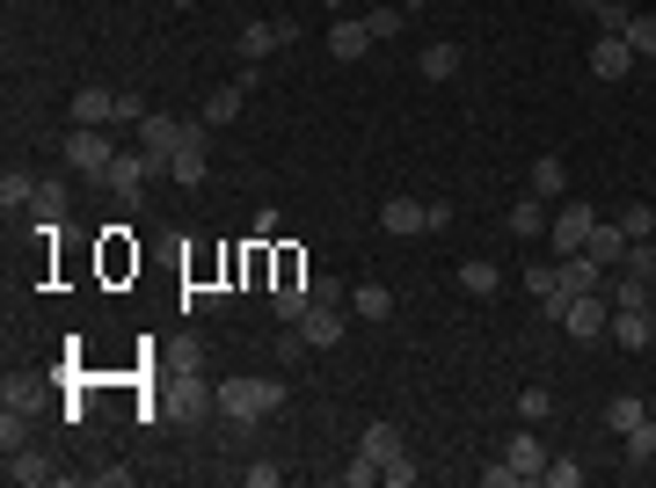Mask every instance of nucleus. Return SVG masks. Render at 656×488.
<instances>
[{"label":"nucleus","instance_id":"obj_38","mask_svg":"<svg viewBox=\"0 0 656 488\" xmlns=\"http://www.w3.org/2000/svg\"><path fill=\"white\" fill-rule=\"evenodd\" d=\"M372 37H401V22H409V8H372Z\"/></svg>","mask_w":656,"mask_h":488},{"label":"nucleus","instance_id":"obj_46","mask_svg":"<svg viewBox=\"0 0 656 488\" xmlns=\"http://www.w3.org/2000/svg\"><path fill=\"white\" fill-rule=\"evenodd\" d=\"M606 8H635V0H606Z\"/></svg>","mask_w":656,"mask_h":488},{"label":"nucleus","instance_id":"obj_39","mask_svg":"<svg viewBox=\"0 0 656 488\" xmlns=\"http://www.w3.org/2000/svg\"><path fill=\"white\" fill-rule=\"evenodd\" d=\"M0 401H8V408H37V379H8Z\"/></svg>","mask_w":656,"mask_h":488},{"label":"nucleus","instance_id":"obj_30","mask_svg":"<svg viewBox=\"0 0 656 488\" xmlns=\"http://www.w3.org/2000/svg\"><path fill=\"white\" fill-rule=\"evenodd\" d=\"M584 256H598V263L613 270L620 256H627V234H620V226H591V241H584Z\"/></svg>","mask_w":656,"mask_h":488},{"label":"nucleus","instance_id":"obj_48","mask_svg":"<svg viewBox=\"0 0 656 488\" xmlns=\"http://www.w3.org/2000/svg\"><path fill=\"white\" fill-rule=\"evenodd\" d=\"M176 8H190V0H176Z\"/></svg>","mask_w":656,"mask_h":488},{"label":"nucleus","instance_id":"obj_2","mask_svg":"<svg viewBox=\"0 0 656 488\" xmlns=\"http://www.w3.org/2000/svg\"><path fill=\"white\" fill-rule=\"evenodd\" d=\"M146 175H168L161 154H146V146H117V161L103 168V190H117L124 204H139L146 197Z\"/></svg>","mask_w":656,"mask_h":488},{"label":"nucleus","instance_id":"obj_4","mask_svg":"<svg viewBox=\"0 0 656 488\" xmlns=\"http://www.w3.org/2000/svg\"><path fill=\"white\" fill-rule=\"evenodd\" d=\"M591 226H598V212L591 204H562L554 212V226H547V241H554V256H584V241H591Z\"/></svg>","mask_w":656,"mask_h":488},{"label":"nucleus","instance_id":"obj_15","mask_svg":"<svg viewBox=\"0 0 656 488\" xmlns=\"http://www.w3.org/2000/svg\"><path fill=\"white\" fill-rule=\"evenodd\" d=\"M183 124H190V117H154V110H146V117H139V146H146V154H161V161H176Z\"/></svg>","mask_w":656,"mask_h":488},{"label":"nucleus","instance_id":"obj_7","mask_svg":"<svg viewBox=\"0 0 656 488\" xmlns=\"http://www.w3.org/2000/svg\"><path fill=\"white\" fill-rule=\"evenodd\" d=\"M285 44H299V22H292V15L248 22V30H241V59H270V52H285Z\"/></svg>","mask_w":656,"mask_h":488},{"label":"nucleus","instance_id":"obj_36","mask_svg":"<svg viewBox=\"0 0 656 488\" xmlns=\"http://www.w3.org/2000/svg\"><path fill=\"white\" fill-rule=\"evenodd\" d=\"M460 285H467L474 299H489V292H496V263H482V256H474V263H460Z\"/></svg>","mask_w":656,"mask_h":488},{"label":"nucleus","instance_id":"obj_18","mask_svg":"<svg viewBox=\"0 0 656 488\" xmlns=\"http://www.w3.org/2000/svg\"><path fill=\"white\" fill-rule=\"evenodd\" d=\"M606 299L627 314V306H656V285L642 277V270H613V285H606Z\"/></svg>","mask_w":656,"mask_h":488},{"label":"nucleus","instance_id":"obj_6","mask_svg":"<svg viewBox=\"0 0 656 488\" xmlns=\"http://www.w3.org/2000/svg\"><path fill=\"white\" fill-rule=\"evenodd\" d=\"M525 292L540 299V321H562L569 299H576V292H562V263H533V270H525Z\"/></svg>","mask_w":656,"mask_h":488},{"label":"nucleus","instance_id":"obj_11","mask_svg":"<svg viewBox=\"0 0 656 488\" xmlns=\"http://www.w3.org/2000/svg\"><path fill=\"white\" fill-rule=\"evenodd\" d=\"M591 73H598V81H627V73H635V52H627V37H606V30H598Z\"/></svg>","mask_w":656,"mask_h":488},{"label":"nucleus","instance_id":"obj_29","mask_svg":"<svg viewBox=\"0 0 656 488\" xmlns=\"http://www.w3.org/2000/svg\"><path fill=\"white\" fill-rule=\"evenodd\" d=\"M423 81H452V73H460V44H423Z\"/></svg>","mask_w":656,"mask_h":488},{"label":"nucleus","instance_id":"obj_47","mask_svg":"<svg viewBox=\"0 0 656 488\" xmlns=\"http://www.w3.org/2000/svg\"><path fill=\"white\" fill-rule=\"evenodd\" d=\"M321 8H343V0H321Z\"/></svg>","mask_w":656,"mask_h":488},{"label":"nucleus","instance_id":"obj_40","mask_svg":"<svg viewBox=\"0 0 656 488\" xmlns=\"http://www.w3.org/2000/svg\"><path fill=\"white\" fill-rule=\"evenodd\" d=\"M139 117H146V102L132 95V88H117V124H132V132H139Z\"/></svg>","mask_w":656,"mask_h":488},{"label":"nucleus","instance_id":"obj_43","mask_svg":"<svg viewBox=\"0 0 656 488\" xmlns=\"http://www.w3.org/2000/svg\"><path fill=\"white\" fill-rule=\"evenodd\" d=\"M248 481H256V488H278V481H285V467H270V459H256V467H248Z\"/></svg>","mask_w":656,"mask_h":488},{"label":"nucleus","instance_id":"obj_22","mask_svg":"<svg viewBox=\"0 0 656 488\" xmlns=\"http://www.w3.org/2000/svg\"><path fill=\"white\" fill-rule=\"evenodd\" d=\"M365 44H380L372 37V22H336V30H328V52H336V59H365Z\"/></svg>","mask_w":656,"mask_h":488},{"label":"nucleus","instance_id":"obj_19","mask_svg":"<svg viewBox=\"0 0 656 488\" xmlns=\"http://www.w3.org/2000/svg\"><path fill=\"white\" fill-rule=\"evenodd\" d=\"M205 408H212V387L197 379V372H190V379H176V394H168V408H161V416H190V423H197Z\"/></svg>","mask_w":656,"mask_h":488},{"label":"nucleus","instance_id":"obj_14","mask_svg":"<svg viewBox=\"0 0 656 488\" xmlns=\"http://www.w3.org/2000/svg\"><path fill=\"white\" fill-rule=\"evenodd\" d=\"M504 459L518 467V481H540V474H547V452H540V423H525V430H518L511 445H504Z\"/></svg>","mask_w":656,"mask_h":488},{"label":"nucleus","instance_id":"obj_25","mask_svg":"<svg viewBox=\"0 0 656 488\" xmlns=\"http://www.w3.org/2000/svg\"><path fill=\"white\" fill-rule=\"evenodd\" d=\"M642 416H649V401H642V394H613V401H606V430H620V438H627Z\"/></svg>","mask_w":656,"mask_h":488},{"label":"nucleus","instance_id":"obj_45","mask_svg":"<svg viewBox=\"0 0 656 488\" xmlns=\"http://www.w3.org/2000/svg\"><path fill=\"white\" fill-rule=\"evenodd\" d=\"M569 8H584V15H598V8H606V0H569Z\"/></svg>","mask_w":656,"mask_h":488},{"label":"nucleus","instance_id":"obj_44","mask_svg":"<svg viewBox=\"0 0 656 488\" xmlns=\"http://www.w3.org/2000/svg\"><path fill=\"white\" fill-rule=\"evenodd\" d=\"M343 481H350V488H372V481H380V467H372V459H358V467H343Z\"/></svg>","mask_w":656,"mask_h":488},{"label":"nucleus","instance_id":"obj_10","mask_svg":"<svg viewBox=\"0 0 656 488\" xmlns=\"http://www.w3.org/2000/svg\"><path fill=\"white\" fill-rule=\"evenodd\" d=\"M606 336H613L620 350H649L656 343V314H649V306H627V314L613 306V328H606Z\"/></svg>","mask_w":656,"mask_h":488},{"label":"nucleus","instance_id":"obj_8","mask_svg":"<svg viewBox=\"0 0 656 488\" xmlns=\"http://www.w3.org/2000/svg\"><path fill=\"white\" fill-rule=\"evenodd\" d=\"M248 88H256V59H248V73H241V81L212 88V95H205V110H197V117H205V124H234V117H241V102H248Z\"/></svg>","mask_w":656,"mask_h":488},{"label":"nucleus","instance_id":"obj_49","mask_svg":"<svg viewBox=\"0 0 656 488\" xmlns=\"http://www.w3.org/2000/svg\"><path fill=\"white\" fill-rule=\"evenodd\" d=\"M649 314H656V306H649Z\"/></svg>","mask_w":656,"mask_h":488},{"label":"nucleus","instance_id":"obj_42","mask_svg":"<svg viewBox=\"0 0 656 488\" xmlns=\"http://www.w3.org/2000/svg\"><path fill=\"white\" fill-rule=\"evenodd\" d=\"M482 481H489V488H518V467H511V459H496V467H482Z\"/></svg>","mask_w":656,"mask_h":488},{"label":"nucleus","instance_id":"obj_41","mask_svg":"<svg viewBox=\"0 0 656 488\" xmlns=\"http://www.w3.org/2000/svg\"><path fill=\"white\" fill-rule=\"evenodd\" d=\"M380 481H394V488H409V481H416V459H409V452H401V459H387V474H380Z\"/></svg>","mask_w":656,"mask_h":488},{"label":"nucleus","instance_id":"obj_27","mask_svg":"<svg viewBox=\"0 0 656 488\" xmlns=\"http://www.w3.org/2000/svg\"><path fill=\"white\" fill-rule=\"evenodd\" d=\"M620 452H627V467H649L656 459V416H642V423L620 438Z\"/></svg>","mask_w":656,"mask_h":488},{"label":"nucleus","instance_id":"obj_31","mask_svg":"<svg viewBox=\"0 0 656 488\" xmlns=\"http://www.w3.org/2000/svg\"><path fill=\"white\" fill-rule=\"evenodd\" d=\"M30 197H37V175L8 168V175H0V204H8V212H30Z\"/></svg>","mask_w":656,"mask_h":488},{"label":"nucleus","instance_id":"obj_32","mask_svg":"<svg viewBox=\"0 0 656 488\" xmlns=\"http://www.w3.org/2000/svg\"><path fill=\"white\" fill-rule=\"evenodd\" d=\"M0 445H8V452L30 445V408H8V401H0Z\"/></svg>","mask_w":656,"mask_h":488},{"label":"nucleus","instance_id":"obj_17","mask_svg":"<svg viewBox=\"0 0 656 488\" xmlns=\"http://www.w3.org/2000/svg\"><path fill=\"white\" fill-rule=\"evenodd\" d=\"M562 263V292H606V263L598 256H554Z\"/></svg>","mask_w":656,"mask_h":488},{"label":"nucleus","instance_id":"obj_35","mask_svg":"<svg viewBox=\"0 0 656 488\" xmlns=\"http://www.w3.org/2000/svg\"><path fill=\"white\" fill-rule=\"evenodd\" d=\"M547 416H554V394H547V387H525V394H518V423H547Z\"/></svg>","mask_w":656,"mask_h":488},{"label":"nucleus","instance_id":"obj_20","mask_svg":"<svg viewBox=\"0 0 656 488\" xmlns=\"http://www.w3.org/2000/svg\"><path fill=\"white\" fill-rule=\"evenodd\" d=\"M8 481H22V488H44V481H59V467H52V459H44V452H8Z\"/></svg>","mask_w":656,"mask_h":488},{"label":"nucleus","instance_id":"obj_21","mask_svg":"<svg viewBox=\"0 0 656 488\" xmlns=\"http://www.w3.org/2000/svg\"><path fill=\"white\" fill-rule=\"evenodd\" d=\"M30 212H37V226H44V234H59V219H66V183H59V175H44V183H37Z\"/></svg>","mask_w":656,"mask_h":488},{"label":"nucleus","instance_id":"obj_34","mask_svg":"<svg viewBox=\"0 0 656 488\" xmlns=\"http://www.w3.org/2000/svg\"><path fill=\"white\" fill-rule=\"evenodd\" d=\"M613 270H642V277L656 285V234H649V241H627V256H620Z\"/></svg>","mask_w":656,"mask_h":488},{"label":"nucleus","instance_id":"obj_12","mask_svg":"<svg viewBox=\"0 0 656 488\" xmlns=\"http://www.w3.org/2000/svg\"><path fill=\"white\" fill-rule=\"evenodd\" d=\"M299 336H307L314 350H336V343H343V306H321V299H314L307 314H299Z\"/></svg>","mask_w":656,"mask_h":488},{"label":"nucleus","instance_id":"obj_3","mask_svg":"<svg viewBox=\"0 0 656 488\" xmlns=\"http://www.w3.org/2000/svg\"><path fill=\"white\" fill-rule=\"evenodd\" d=\"M110 161H117L110 132H95V124H73V132H66V168H73V175H103Z\"/></svg>","mask_w":656,"mask_h":488},{"label":"nucleus","instance_id":"obj_24","mask_svg":"<svg viewBox=\"0 0 656 488\" xmlns=\"http://www.w3.org/2000/svg\"><path fill=\"white\" fill-rule=\"evenodd\" d=\"M350 314H358V321H387V314H394V292H387V285H358V292H350Z\"/></svg>","mask_w":656,"mask_h":488},{"label":"nucleus","instance_id":"obj_9","mask_svg":"<svg viewBox=\"0 0 656 488\" xmlns=\"http://www.w3.org/2000/svg\"><path fill=\"white\" fill-rule=\"evenodd\" d=\"M401 452H409L401 423H365V438H358V459H372L380 474H387V459H401Z\"/></svg>","mask_w":656,"mask_h":488},{"label":"nucleus","instance_id":"obj_1","mask_svg":"<svg viewBox=\"0 0 656 488\" xmlns=\"http://www.w3.org/2000/svg\"><path fill=\"white\" fill-rule=\"evenodd\" d=\"M278 401H285V379H263V372H234V379L212 387V408H219L226 423H256V416H270Z\"/></svg>","mask_w":656,"mask_h":488},{"label":"nucleus","instance_id":"obj_26","mask_svg":"<svg viewBox=\"0 0 656 488\" xmlns=\"http://www.w3.org/2000/svg\"><path fill=\"white\" fill-rule=\"evenodd\" d=\"M569 190V168H562V154H540L533 161V197H562Z\"/></svg>","mask_w":656,"mask_h":488},{"label":"nucleus","instance_id":"obj_23","mask_svg":"<svg viewBox=\"0 0 656 488\" xmlns=\"http://www.w3.org/2000/svg\"><path fill=\"white\" fill-rule=\"evenodd\" d=\"M620 234H627V241H649L656 234V197H635V204H620Z\"/></svg>","mask_w":656,"mask_h":488},{"label":"nucleus","instance_id":"obj_33","mask_svg":"<svg viewBox=\"0 0 656 488\" xmlns=\"http://www.w3.org/2000/svg\"><path fill=\"white\" fill-rule=\"evenodd\" d=\"M511 234H525V241H540V234H547V219H540V197H518V204H511Z\"/></svg>","mask_w":656,"mask_h":488},{"label":"nucleus","instance_id":"obj_37","mask_svg":"<svg viewBox=\"0 0 656 488\" xmlns=\"http://www.w3.org/2000/svg\"><path fill=\"white\" fill-rule=\"evenodd\" d=\"M540 481H547V488H576V481H584V459H547Z\"/></svg>","mask_w":656,"mask_h":488},{"label":"nucleus","instance_id":"obj_13","mask_svg":"<svg viewBox=\"0 0 656 488\" xmlns=\"http://www.w3.org/2000/svg\"><path fill=\"white\" fill-rule=\"evenodd\" d=\"M380 226H387V234H431V204L423 197H387L380 204Z\"/></svg>","mask_w":656,"mask_h":488},{"label":"nucleus","instance_id":"obj_16","mask_svg":"<svg viewBox=\"0 0 656 488\" xmlns=\"http://www.w3.org/2000/svg\"><path fill=\"white\" fill-rule=\"evenodd\" d=\"M73 124L110 132V124H117V88H81V95H73Z\"/></svg>","mask_w":656,"mask_h":488},{"label":"nucleus","instance_id":"obj_5","mask_svg":"<svg viewBox=\"0 0 656 488\" xmlns=\"http://www.w3.org/2000/svg\"><path fill=\"white\" fill-rule=\"evenodd\" d=\"M562 328H569L576 343L606 336V328H613V299H606V292H576V299H569V314H562Z\"/></svg>","mask_w":656,"mask_h":488},{"label":"nucleus","instance_id":"obj_28","mask_svg":"<svg viewBox=\"0 0 656 488\" xmlns=\"http://www.w3.org/2000/svg\"><path fill=\"white\" fill-rule=\"evenodd\" d=\"M620 37H627V52H635V59H656V15H642V8H635V15L620 22Z\"/></svg>","mask_w":656,"mask_h":488}]
</instances>
